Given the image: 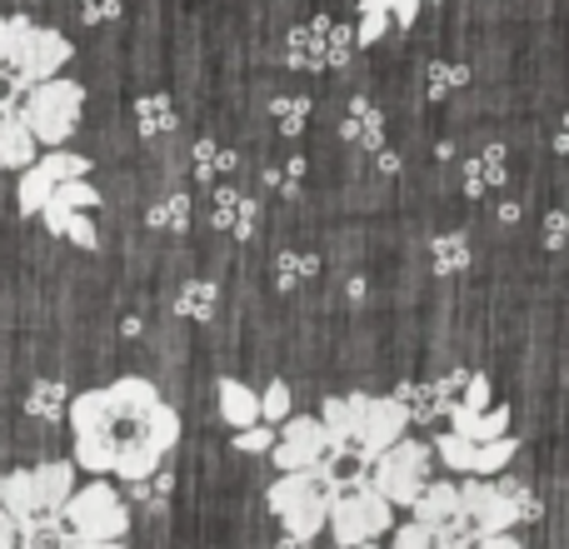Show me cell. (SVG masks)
<instances>
[{
    "instance_id": "1",
    "label": "cell",
    "mask_w": 569,
    "mask_h": 549,
    "mask_svg": "<svg viewBox=\"0 0 569 549\" xmlns=\"http://www.w3.org/2000/svg\"><path fill=\"white\" fill-rule=\"evenodd\" d=\"M66 420L76 440V470L110 475V480H136L156 470L180 445L176 405L140 375L70 395Z\"/></svg>"
},
{
    "instance_id": "2",
    "label": "cell",
    "mask_w": 569,
    "mask_h": 549,
    "mask_svg": "<svg viewBox=\"0 0 569 549\" xmlns=\"http://www.w3.org/2000/svg\"><path fill=\"white\" fill-rule=\"evenodd\" d=\"M335 470L325 465H305V470H280V480L270 485V515L284 525V545H310L320 540L325 515H330L335 500Z\"/></svg>"
},
{
    "instance_id": "3",
    "label": "cell",
    "mask_w": 569,
    "mask_h": 549,
    "mask_svg": "<svg viewBox=\"0 0 569 549\" xmlns=\"http://www.w3.org/2000/svg\"><path fill=\"white\" fill-rule=\"evenodd\" d=\"M60 520L70 530V545H116L130 535V500L110 485V475H96L86 490H70L60 505Z\"/></svg>"
},
{
    "instance_id": "4",
    "label": "cell",
    "mask_w": 569,
    "mask_h": 549,
    "mask_svg": "<svg viewBox=\"0 0 569 549\" xmlns=\"http://www.w3.org/2000/svg\"><path fill=\"white\" fill-rule=\"evenodd\" d=\"M80 110H86V90L66 76L36 80V86L16 100V116L26 120V130L36 136V146H66L80 126Z\"/></svg>"
},
{
    "instance_id": "5",
    "label": "cell",
    "mask_w": 569,
    "mask_h": 549,
    "mask_svg": "<svg viewBox=\"0 0 569 549\" xmlns=\"http://www.w3.org/2000/svg\"><path fill=\"white\" fill-rule=\"evenodd\" d=\"M390 525H395V505L385 500V495L375 490L370 480L335 490L330 515H325V530H330V540L345 545V549L380 540V535H390Z\"/></svg>"
},
{
    "instance_id": "6",
    "label": "cell",
    "mask_w": 569,
    "mask_h": 549,
    "mask_svg": "<svg viewBox=\"0 0 569 549\" xmlns=\"http://www.w3.org/2000/svg\"><path fill=\"white\" fill-rule=\"evenodd\" d=\"M345 405H350V450H345L350 460L370 465L400 435H410V415L395 395H345Z\"/></svg>"
},
{
    "instance_id": "7",
    "label": "cell",
    "mask_w": 569,
    "mask_h": 549,
    "mask_svg": "<svg viewBox=\"0 0 569 549\" xmlns=\"http://www.w3.org/2000/svg\"><path fill=\"white\" fill-rule=\"evenodd\" d=\"M430 460H435L430 445L400 435L390 450H380L370 465H365V480H370L390 505H410L415 495L425 490V480H430Z\"/></svg>"
},
{
    "instance_id": "8",
    "label": "cell",
    "mask_w": 569,
    "mask_h": 549,
    "mask_svg": "<svg viewBox=\"0 0 569 549\" xmlns=\"http://www.w3.org/2000/svg\"><path fill=\"white\" fill-rule=\"evenodd\" d=\"M284 56H290V66H300V70H345L355 56V30L320 16V20H310V26L290 30Z\"/></svg>"
},
{
    "instance_id": "9",
    "label": "cell",
    "mask_w": 569,
    "mask_h": 549,
    "mask_svg": "<svg viewBox=\"0 0 569 549\" xmlns=\"http://www.w3.org/2000/svg\"><path fill=\"white\" fill-rule=\"evenodd\" d=\"M70 176H90V160L76 156V150H60V146L36 150V160L20 170V186H16L20 216H36V210L50 200V190H56L60 180H70Z\"/></svg>"
},
{
    "instance_id": "10",
    "label": "cell",
    "mask_w": 569,
    "mask_h": 549,
    "mask_svg": "<svg viewBox=\"0 0 569 549\" xmlns=\"http://www.w3.org/2000/svg\"><path fill=\"white\" fill-rule=\"evenodd\" d=\"M276 470H305V465H325L330 460V440H325L320 415H284L276 425Z\"/></svg>"
},
{
    "instance_id": "11",
    "label": "cell",
    "mask_w": 569,
    "mask_h": 549,
    "mask_svg": "<svg viewBox=\"0 0 569 549\" xmlns=\"http://www.w3.org/2000/svg\"><path fill=\"white\" fill-rule=\"evenodd\" d=\"M460 520L470 525L475 535H490V530H515L520 515H515V500L505 485L485 480V475H470L460 485Z\"/></svg>"
},
{
    "instance_id": "12",
    "label": "cell",
    "mask_w": 569,
    "mask_h": 549,
    "mask_svg": "<svg viewBox=\"0 0 569 549\" xmlns=\"http://www.w3.org/2000/svg\"><path fill=\"white\" fill-rule=\"evenodd\" d=\"M70 56H76V46H70L60 30H50V26H30V36H26V50H20V66H16V90L26 96L36 80H50V76H60V70L70 66Z\"/></svg>"
},
{
    "instance_id": "13",
    "label": "cell",
    "mask_w": 569,
    "mask_h": 549,
    "mask_svg": "<svg viewBox=\"0 0 569 549\" xmlns=\"http://www.w3.org/2000/svg\"><path fill=\"white\" fill-rule=\"evenodd\" d=\"M216 196H210V220H216V230H226V236L236 240H250L260 226V200L246 196V190L236 186H210Z\"/></svg>"
},
{
    "instance_id": "14",
    "label": "cell",
    "mask_w": 569,
    "mask_h": 549,
    "mask_svg": "<svg viewBox=\"0 0 569 549\" xmlns=\"http://www.w3.org/2000/svg\"><path fill=\"white\" fill-rule=\"evenodd\" d=\"M70 490H76V460H46L30 470V505H36V515H60Z\"/></svg>"
},
{
    "instance_id": "15",
    "label": "cell",
    "mask_w": 569,
    "mask_h": 549,
    "mask_svg": "<svg viewBox=\"0 0 569 549\" xmlns=\"http://www.w3.org/2000/svg\"><path fill=\"white\" fill-rule=\"evenodd\" d=\"M425 0H360V26H355V46H375L385 40V30L395 26H415Z\"/></svg>"
},
{
    "instance_id": "16",
    "label": "cell",
    "mask_w": 569,
    "mask_h": 549,
    "mask_svg": "<svg viewBox=\"0 0 569 549\" xmlns=\"http://www.w3.org/2000/svg\"><path fill=\"white\" fill-rule=\"evenodd\" d=\"M505 180H510V156H505V146H485L480 156H470V166H465V196L485 200V196H495V190H505Z\"/></svg>"
},
{
    "instance_id": "17",
    "label": "cell",
    "mask_w": 569,
    "mask_h": 549,
    "mask_svg": "<svg viewBox=\"0 0 569 549\" xmlns=\"http://www.w3.org/2000/svg\"><path fill=\"white\" fill-rule=\"evenodd\" d=\"M340 136L350 140V146H360V150H380V146H385V110L375 106V100L355 96L350 106H345V126H340Z\"/></svg>"
},
{
    "instance_id": "18",
    "label": "cell",
    "mask_w": 569,
    "mask_h": 549,
    "mask_svg": "<svg viewBox=\"0 0 569 549\" xmlns=\"http://www.w3.org/2000/svg\"><path fill=\"white\" fill-rule=\"evenodd\" d=\"M410 515H415V520H425L430 530L450 525L455 515H460V485H450V480H425V490L410 500Z\"/></svg>"
},
{
    "instance_id": "19",
    "label": "cell",
    "mask_w": 569,
    "mask_h": 549,
    "mask_svg": "<svg viewBox=\"0 0 569 549\" xmlns=\"http://www.w3.org/2000/svg\"><path fill=\"white\" fill-rule=\"evenodd\" d=\"M36 136L16 116V106H0V170H26L36 160Z\"/></svg>"
},
{
    "instance_id": "20",
    "label": "cell",
    "mask_w": 569,
    "mask_h": 549,
    "mask_svg": "<svg viewBox=\"0 0 569 549\" xmlns=\"http://www.w3.org/2000/svg\"><path fill=\"white\" fill-rule=\"evenodd\" d=\"M176 126H180V116H176V100H170V96L150 90V96L136 100V130H140V140H166V136H176Z\"/></svg>"
},
{
    "instance_id": "21",
    "label": "cell",
    "mask_w": 569,
    "mask_h": 549,
    "mask_svg": "<svg viewBox=\"0 0 569 549\" xmlns=\"http://www.w3.org/2000/svg\"><path fill=\"white\" fill-rule=\"evenodd\" d=\"M216 395H220V420L230 425V430H240V425H256L260 420V395L250 390L246 380H220L216 385Z\"/></svg>"
},
{
    "instance_id": "22",
    "label": "cell",
    "mask_w": 569,
    "mask_h": 549,
    "mask_svg": "<svg viewBox=\"0 0 569 549\" xmlns=\"http://www.w3.org/2000/svg\"><path fill=\"white\" fill-rule=\"evenodd\" d=\"M450 430L470 435L475 445L495 440V435H510V405H485V410H450Z\"/></svg>"
},
{
    "instance_id": "23",
    "label": "cell",
    "mask_w": 569,
    "mask_h": 549,
    "mask_svg": "<svg viewBox=\"0 0 569 549\" xmlns=\"http://www.w3.org/2000/svg\"><path fill=\"white\" fill-rule=\"evenodd\" d=\"M395 400H400V410L410 415V425H430V420H440L450 405H445V395L435 390V385H395Z\"/></svg>"
},
{
    "instance_id": "24",
    "label": "cell",
    "mask_w": 569,
    "mask_h": 549,
    "mask_svg": "<svg viewBox=\"0 0 569 549\" xmlns=\"http://www.w3.org/2000/svg\"><path fill=\"white\" fill-rule=\"evenodd\" d=\"M40 220H46V230L56 240H70V246H80V250L100 246V236H96V226H90L86 210H40Z\"/></svg>"
},
{
    "instance_id": "25",
    "label": "cell",
    "mask_w": 569,
    "mask_h": 549,
    "mask_svg": "<svg viewBox=\"0 0 569 549\" xmlns=\"http://www.w3.org/2000/svg\"><path fill=\"white\" fill-rule=\"evenodd\" d=\"M236 166H240V156H236V150H226V146H216V140H200V146L190 150V170H196L200 186H216V180H226Z\"/></svg>"
},
{
    "instance_id": "26",
    "label": "cell",
    "mask_w": 569,
    "mask_h": 549,
    "mask_svg": "<svg viewBox=\"0 0 569 549\" xmlns=\"http://www.w3.org/2000/svg\"><path fill=\"white\" fill-rule=\"evenodd\" d=\"M36 20L26 16H0V76L16 86V66H20V50H26V36Z\"/></svg>"
},
{
    "instance_id": "27",
    "label": "cell",
    "mask_w": 569,
    "mask_h": 549,
    "mask_svg": "<svg viewBox=\"0 0 569 549\" xmlns=\"http://www.w3.org/2000/svg\"><path fill=\"white\" fill-rule=\"evenodd\" d=\"M130 485V500L140 505V510H160V505H170V495H176V475L170 470H146V475H136V480H126Z\"/></svg>"
},
{
    "instance_id": "28",
    "label": "cell",
    "mask_w": 569,
    "mask_h": 549,
    "mask_svg": "<svg viewBox=\"0 0 569 549\" xmlns=\"http://www.w3.org/2000/svg\"><path fill=\"white\" fill-rule=\"evenodd\" d=\"M96 206H100V190L90 186V176H70V180H60V186L50 190V200L40 210H96Z\"/></svg>"
},
{
    "instance_id": "29",
    "label": "cell",
    "mask_w": 569,
    "mask_h": 549,
    "mask_svg": "<svg viewBox=\"0 0 569 549\" xmlns=\"http://www.w3.org/2000/svg\"><path fill=\"white\" fill-rule=\"evenodd\" d=\"M66 405H70V390L60 380H36V385H30V395H26V415H30V420H60V415H66Z\"/></svg>"
},
{
    "instance_id": "30",
    "label": "cell",
    "mask_w": 569,
    "mask_h": 549,
    "mask_svg": "<svg viewBox=\"0 0 569 549\" xmlns=\"http://www.w3.org/2000/svg\"><path fill=\"white\" fill-rule=\"evenodd\" d=\"M430 455L445 465V470H455V475H470V460H475V440L470 435H460V430H440L430 440Z\"/></svg>"
},
{
    "instance_id": "31",
    "label": "cell",
    "mask_w": 569,
    "mask_h": 549,
    "mask_svg": "<svg viewBox=\"0 0 569 549\" xmlns=\"http://www.w3.org/2000/svg\"><path fill=\"white\" fill-rule=\"evenodd\" d=\"M146 226L150 230H160V236H186L190 230V196H166V200H156L150 206V216H146Z\"/></svg>"
},
{
    "instance_id": "32",
    "label": "cell",
    "mask_w": 569,
    "mask_h": 549,
    "mask_svg": "<svg viewBox=\"0 0 569 549\" xmlns=\"http://www.w3.org/2000/svg\"><path fill=\"white\" fill-rule=\"evenodd\" d=\"M220 305V290L216 280H186L176 295V315H186V320H210Z\"/></svg>"
},
{
    "instance_id": "33",
    "label": "cell",
    "mask_w": 569,
    "mask_h": 549,
    "mask_svg": "<svg viewBox=\"0 0 569 549\" xmlns=\"http://www.w3.org/2000/svg\"><path fill=\"white\" fill-rule=\"evenodd\" d=\"M520 455V445L510 440V435H495V440H480L475 445V460H470V475H485V480H495V475L505 470V465Z\"/></svg>"
},
{
    "instance_id": "34",
    "label": "cell",
    "mask_w": 569,
    "mask_h": 549,
    "mask_svg": "<svg viewBox=\"0 0 569 549\" xmlns=\"http://www.w3.org/2000/svg\"><path fill=\"white\" fill-rule=\"evenodd\" d=\"M0 510H6L16 525H26L30 515H36V505H30V470L0 475Z\"/></svg>"
},
{
    "instance_id": "35",
    "label": "cell",
    "mask_w": 569,
    "mask_h": 549,
    "mask_svg": "<svg viewBox=\"0 0 569 549\" xmlns=\"http://www.w3.org/2000/svg\"><path fill=\"white\" fill-rule=\"evenodd\" d=\"M430 260H435V274L470 270V240H465L460 230H450V236H435L430 240Z\"/></svg>"
},
{
    "instance_id": "36",
    "label": "cell",
    "mask_w": 569,
    "mask_h": 549,
    "mask_svg": "<svg viewBox=\"0 0 569 549\" xmlns=\"http://www.w3.org/2000/svg\"><path fill=\"white\" fill-rule=\"evenodd\" d=\"M315 270H320V260H315V256H290V250L276 256V285H280L284 295L300 290L305 280H315Z\"/></svg>"
},
{
    "instance_id": "37",
    "label": "cell",
    "mask_w": 569,
    "mask_h": 549,
    "mask_svg": "<svg viewBox=\"0 0 569 549\" xmlns=\"http://www.w3.org/2000/svg\"><path fill=\"white\" fill-rule=\"evenodd\" d=\"M270 110H276V126H280V136H284V140L300 136L305 120H310V100H305V96H280Z\"/></svg>"
},
{
    "instance_id": "38",
    "label": "cell",
    "mask_w": 569,
    "mask_h": 549,
    "mask_svg": "<svg viewBox=\"0 0 569 549\" xmlns=\"http://www.w3.org/2000/svg\"><path fill=\"white\" fill-rule=\"evenodd\" d=\"M425 80H430V100H445V96H450V90H460L465 80H470V70H465V66H445V60H435V66H430V76H425Z\"/></svg>"
},
{
    "instance_id": "39",
    "label": "cell",
    "mask_w": 569,
    "mask_h": 549,
    "mask_svg": "<svg viewBox=\"0 0 569 549\" xmlns=\"http://www.w3.org/2000/svg\"><path fill=\"white\" fill-rule=\"evenodd\" d=\"M284 415H290V385L276 380V385H266V390H260V420L280 425Z\"/></svg>"
},
{
    "instance_id": "40",
    "label": "cell",
    "mask_w": 569,
    "mask_h": 549,
    "mask_svg": "<svg viewBox=\"0 0 569 549\" xmlns=\"http://www.w3.org/2000/svg\"><path fill=\"white\" fill-rule=\"evenodd\" d=\"M270 445H276V430H270L266 420L240 425V430H236V450H240V455H266Z\"/></svg>"
},
{
    "instance_id": "41",
    "label": "cell",
    "mask_w": 569,
    "mask_h": 549,
    "mask_svg": "<svg viewBox=\"0 0 569 549\" xmlns=\"http://www.w3.org/2000/svg\"><path fill=\"white\" fill-rule=\"evenodd\" d=\"M390 535H395V549H435V530L425 520H410L400 530L390 525Z\"/></svg>"
},
{
    "instance_id": "42",
    "label": "cell",
    "mask_w": 569,
    "mask_h": 549,
    "mask_svg": "<svg viewBox=\"0 0 569 549\" xmlns=\"http://www.w3.org/2000/svg\"><path fill=\"white\" fill-rule=\"evenodd\" d=\"M120 16V0H80V20L86 26H110Z\"/></svg>"
},
{
    "instance_id": "43",
    "label": "cell",
    "mask_w": 569,
    "mask_h": 549,
    "mask_svg": "<svg viewBox=\"0 0 569 549\" xmlns=\"http://www.w3.org/2000/svg\"><path fill=\"white\" fill-rule=\"evenodd\" d=\"M300 176H305V160L290 156V166L270 170V186H280V196H295V190H300Z\"/></svg>"
},
{
    "instance_id": "44",
    "label": "cell",
    "mask_w": 569,
    "mask_h": 549,
    "mask_svg": "<svg viewBox=\"0 0 569 549\" xmlns=\"http://www.w3.org/2000/svg\"><path fill=\"white\" fill-rule=\"evenodd\" d=\"M545 246L550 250L565 246V210H550V220H545Z\"/></svg>"
},
{
    "instance_id": "45",
    "label": "cell",
    "mask_w": 569,
    "mask_h": 549,
    "mask_svg": "<svg viewBox=\"0 0 569 549\" xmlns=\"http://www.w3.org/2000/svg\"><path fill=\"white\" fill-rule=\"evenodd\" d=\"M10 545H16V520L0 510V549H10Z\"/></svg>"
},
{
    "instance_id": "46",
    "label": "cell",
    "mask_w": 569,
    "mask_h": 549,
    "mask_svg": "<svg viewBox=\"0 0 569 549\" xmlns=\"http://www.w3.org/2000/svg\"><path fill=\"white\" fill-rule=\"evenodd\" d=\"M380 170H385V176H395V170H400V160H395L385 146H380Z\"/></svg>"
}]
</instances>
